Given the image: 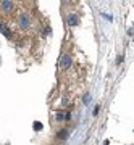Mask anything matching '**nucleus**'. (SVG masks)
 I'll return each mask as SVG.
<instances>
[{"label": "nucleus", "instance_id": "nucleus-11", "mask_svg": "<svg viewBox=\"0 0 134 145\" xmlns=\"http://www.w3.org/2000/svg\"><path fill=\"white\" fill-rule=\"evenodd\" d=\"M99 111H100V105H97V106L94 108V116H97V115H99Z\"/></svg>", "mask_w": 134, "mask_h": 145}, {"label": "nucleus", "instance_id": "nucleus-9", "mask_svg": "<svg viewBox=\"0 0 134 145\" xmlns=\"http://www.w3.org/2000/svg\"><path fill=\"white\" fill-rule=\"evenodd\" d=\"M89 100H91V97H89V94H86V95H84V98H82L84 105H87V103H89Z\"/></svg>", "mask_w": 134, "mask_h": 145}, {"label": "nucleus", "instance_id": "nucleus-7", "mask_svg": "<svg viewBox=\"0 0 134 145\" xmlns=\"http://www.w3.org/2000/svg\"><path fill=\"white\" fill-rule=\"evenodd\" d=\"M55 118H57L58 123H61V121H66L68 118H70V115H68V113H57V116H55Z\"/></svg>", "mask_w": 134, "mask_h": 145}, {"label": "nucleus", "instance_id": "nucleus-5", "mask_svg": "<svg viewBox=\"0 0 134 145\" xmlns=\"http://www.w3.org/2000/svg\"><path fill=\"white\" fill-rule=\"evenodd\" d=\"M78 23H79L78 15H70V16H68V24H70V26H76Z\"/></svg>", "mask_w": 134, "mask_h": 145}, {"label": "nucleus", "instance_id": "nucleus-2", "mask_svg": "<svg viewBox=\"0 0 134 145\" xmlns=\"http://www.w3.org/2000/svg\"><path fill=\"white\" fill-rule=\"evenodd\" d=\"M60 65H61L63 70H70V68H71V57H70V55H63L61 60H60Z\"/></svg>", "mask_w": 134, "mask_h": 145}, {"label": "nucleus", "instance_id": "nucleus-1", "mask_svg": "<svg viewBox=\"0 0 134 145\" xmlns=\"http://www.w3.org/2000/svg\"><path fill=\"white\" fill-rule=\"evenodd\" d=\"M29 15H19V18H18V24H19V27H23V29H26V27H29Z\"/></svg>", "mask_w": 134, "mask_h": 145}, {"label": "nucleus", "instance_id": "nucleus-13", "mask_svg": "<svg viewBox=\"0 0 134 145\" xmlns=\"http://www.w3.org/2000/svg\"><path fill=\"white\" fill-rule=\"evenodd\" d=\"M104 145H110V142H108V140H105V142H104Z\"/></svg>", "mask_w": 134, "mask_h": 145}, {"label": "nucleus", "instance_id": "nucleus-12", "mask_svg": "<svg viewBox=\"0 0 134 145\" xmlns=\"http://www.w3.org/2000/svg\"><path fill=\"white\" fill-rule=\"evenodd\" d=\"M102 15H104V16H105V18H107V19H108V21H112V15H107V13H102Z\"/></svg>", "mask_w": 134, "mask_h": 145}, {"label": "nucleus", "instance_id": "nucleus-8", "mask_svg": "<svg viewBox=\"0 0 134 145\" xmlns=\"http://www.w3.org/2000/svg\"><path fill=\"white\" fill-rule=\"evenodd\" d=\"M40 129H42V123L36 121V123H34V131H40Z\"/></svg>", "mask_w": 134, "mask_h": 145}, {"label": "nucleus", "instance_id": "nucleus-4", "mask_svg": "<svg viewBox=\"0 0 134 145\" xmlns=\"http://www.w3.org/2000/svg\"><path fill=\"white\" fill-rule=\"evenodd\" d=\"M2 10L6 13H10L13 10V2H2Z\"/></svg>", "mask_w": 134, "mask_h": 145}, {"label": "nucleus", "instance_id": "nucleus-3", "mask_svg": "<svg viewBox=\"0 0 134 145\" xmlns=\"http://www.w3.org/2000/svg\"><path fill=\"white\" fill-rule=\"evenodd\" d=\"M0 32L3 34V36H6V37H11V31L6 27V24H3L2 21H0Z\"/></svg>", "mask_w": 134, "mask_h": 145}, {"label": "nucleus", "instance_id": "nucleus-6", "mask_svg": "<svg viewBox=\"0 0 134 145\" xmlns=\"http://www.w3.org/2000/svg\"><path fill=\"white\" fill-rule=\"evenodd\" d=\"M68 134H70V132H68V129H61V131H58V132H57V139L65 140L68 137Z\"/></svg>", "mask_w": 134, "mask_h": 145}, {"label": "nucleus", "instance_id": "nucleus-10", "mask_svg": "<svg viewBox=\"0 0 134 145\" xmlns=\"http://www.w3.org/2000/svg\"><path fill=\"white\" fill-rule=\"evenodd\" d=\"M123 55H118V58H116V65H121V61H123Z\"/></svg>", "mask_w": 134, "mask_h": 145}]
</instances>
